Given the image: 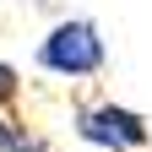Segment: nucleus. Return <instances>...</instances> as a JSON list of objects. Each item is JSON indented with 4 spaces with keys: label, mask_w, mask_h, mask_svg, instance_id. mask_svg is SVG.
I'll use <instances>...</instances> for the list:
<instances>
[{
    "label": "nucleus",
    "mask_w": 152,
    "mask_h": 152,
    "mask_svg": "<svg viewBox=\"0 0 152 152\" xmlns=\"http://www.w3.org/2000/svg\"><path fill=\"white\" fill-rule=\"evenodd\" d=\"M0 152H54L44 130H33L22 114H16V103L0 109Z\"/></svg>",
    "instance_id": "7ed1b4c3"
},
{
    "label": "nucleus",
    "mask_w": 152,
    "mask_h": 152,
    "mask_svg": "<svg viewBox=\"0 0 152 152\" xmlns=\"http://www.w3.org/2000/svg\"><path fill=\"white\" fill-rule=\"evenodd\" d=\"M16 98H22V71H16L11 60H0V109L16 103Z\"/></svg>",
    "instance_id": "20e7f679"
},
{
    "label": "nucleus",
    "mask_w": 152,
    "mask_h": 152,
    "mask_svg": "<svg viewBox=\"0 0 152 152\" xmlns=\"http://www.w3.org/2000/svg\"><path fill=\"white\" fill-rule=\"evenodd\" d=\"M38 65L60 82H87V76H103L109 65V49H103V33L92 16H60L44 38H38Z\"/></svg>",
    "instance_id": "f257e3e1"
},
{
    "label": "nucleus",
    "mask_w": 152,
    "mask_h": 152,
    "mask_svg": "<svg viewBox=\"0 0 152 152\" xmlns=\"http://www.w3.org/2000/svg\"><path fill=\"white\" fill-rule=\"evenodd\" d=\"M71 125H76V136L87 147H103V152H141L152 141V125L141 114L125 109V103H109V98L103 103H76Z\"/></svg>",
    "instance_id": "f03ea898"
}]
</instances>
